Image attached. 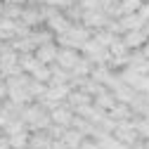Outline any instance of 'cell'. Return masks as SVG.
Masks as SVG:
<instances>
[{"label": "cell", "instance_id": "obj_1", "mask_svg": "<svg viewBox=\"0 0 149 149\" xmlns=\"http://www.w3.org/2000/svg\"><path fill=\"white\" fill-rule=\"evenodd\" d=\"M19 118L26 123V128H31V130H40V128H47L52 121H50V111L40 104V102H29V104H24L22 107V114H19Z\"/></svg>", "mask_w": 149, "mask_h": 149}, {"label": "cell", "instance_id": "obj_2", "mask_svg": "<svg viewBox=\"0 0 149 149\" xmlns=\"http://www.w3.org/2000/svg\"><path fill=\"white\" fill-rule=\"evenodd\" d=\"M90 29L88 26H83V24H78V26H69L64 33H57V36H54V43H57L59 47L62 45H66V47H76V50H81L83 47V43L90 38Z\"/></svg>", "mask_w": 149, "mask_h": 149}, {"label": "cell", "instance_id": "obj_3", "mask_svg": "<svg viewBox=\"0 0 149 149\" xmlns=\"http://www.w3.org/2000/svg\"><path fill=\"white\" fill-rule=\"evenodd\" d=\"M81 54L90 62V64H107L109 62V50L107 47H102L97 40H92V38H88L85 43H83V47H81Z\"/></svg>", "mask_w": 149, "mask_h": 149}, {"label": "cell", "instance_id": "obj_4", "mask_svg": "<svg viewBox=\"0 0 149 149\" xmlns=\"http://www.w3.org/2000/svg\"><path fill=\"white\" fill-rule=\"evenodd\" d=\"M114 135L116 140H121L123 144H135L137 140H140V135H137V130H135V125H133V121L130 118H125V121H116V125H114Z\"/></svg>", "mask_w": 149, "mask_h": 149}, {"label": "cell", "instance_id": "obj_5", "mask_svg": "<svg viewBox=\"0 0 149 149\" xmlns=\"http://www.w3.org/2000/svg\"><path fill=\"white\" fill-rule=\"evenodd\" d=\"M107 22H109V17L104 14V10H102V7H97V10H83L81 24H83V26H88L90 31H95V29H104V26H107Z\"/></svg>", "mask_w": 149, "mask_h": 149}, {"label": "cell", "instance_id": "obj_6", "mask_svg": "<svg viewBox=\"0 0 149 149\" xmlns=\"http://www.w3.org/2000/svg\"><path fill=\"white\" fill-rule=\"evenodd\" d=\"M19 22H24L29 29H33V26H40V24L45 22V17H43V10H40V5H22Z\"/></svg>", "mask_w": 149, "mask_h": 149}, {"label": "cell", "instance_id": "obj_7", "mask_svg": "<svg viewBox=\"0 0 149 149\" xmlns=\"http://www.w3.org/2000/svg\"><path fill=\"white\" fill-rule=\"evenodd\" d=\"M71 24H73V22H69V19H66V14H64L62 10H52V12L45 17V26H47L54 36H57V33H64Z\"/></svg>", "mask_w": 149, "mask_h": 149}, {"label": "cell", "instance_id": "obj_8", "mask_svg": "<svg viewBox=\"0 0 149 149\" xmlns=\"http://www.w3.org/2000/svg\"><path fill=\"white\" fill-rule=\"evenodd\" d=\"M71 118H73V109H71L66 102H59L54 109H50V121L57 123V125L69 128V125H71Z\"/></svg>", "mask_w": 149, "mask_h": 149}, {"label": "cell", "instance_id": "obj_9", "mask_svg": "<svg viewBox=\"0 0 149 149\" xmlns=\"http://www.w3.org/2000/svg\"><path fill=\"white\" fill-rule=\"evenodd\" d=\"M57 50H59L57 43L47 40V43H43V45H38L33 50V57L38 62H43V64H54V59H57Z\"/></svg>", "mask_w": 149, "mask_h": 149}, {"label": "cell", "instance_id": "obj_10", "mask_svg": "<svg viewBox=\"0 0 149 149\" xmlns=\"http://www.w3.org/2000/svg\"><path fill=\"white\" fill-rule=\"evenodd\" d=\"M81 59V50H76V47H66V45H62L59 50H57V59H54V62H57L62 69H71L73 64H76Z\"/></svg>", "mask_w": 149, "mask_h": 149}, {"label": "cell", "instance_id": "obj_11", "mask_svg": "<svg viewBox=\"0 0 149 149\" xmlns=\"http://www.w3.org/2000/svg\"><path fill=\"white\" fill-rule=\"evenodd\" d=\"M50 144H52V137H50V133L45 128L33 130V133L29 135V142H26L29 149H50Z\"/></svg>", "mask_w": 149, "mask_h": 149}, {"label": "cell", "instance_id": "obj_12", "mask_svg": "<svg viewBox=\"0 0 149 149\" xmlns=\"http://www.w3.org/2000/svg\"><path fill=\"white\" fill-rule=\"evenodd\" d=\"M121 40H123V45L128 50H135V47H142V43L147 40V36H144L142 29H128V31L121 33Z\"/></svg>", "mask_w": 149, "mask_h": 149}, {"label": "cell", "instance_id": "obj_13", "mask_svg": "<svg viewBox=\"0 0 149 149\" xmlns=\"http://www.w3.org/2000/svg\"><path fill=\"white\" fill-rule=\"evenodd\" d=\"M64 102H66V104H69L73 111H76L78 107H83V104H90V102H92V97L88 95V92H85L83 88H71V90H69V95L64 97Z\"/></svg>", "mask_w": 149, "mask_h": 149}, {"label": "cell", "instance_id": "obj_14", "mask_svg": "<svg viewBox=\"0 0 149 149\" xmlns=\"http://www.w3.org/2000/svg\"><path fill=\"white\" fill-rule=\"evenodd\" d=\"M107 116H111L114 121H125V118L135 116V114H133V109H130V104H125V102H116L114 107L107 111Z\"/></svg>", "mask_w": 149, "mask_h": 149}, {"label": "cell", "instance_id": "obj_15", "mask_svg": "<svg viewBox=\"0 0 149 149\" xmlns=\"http://www.w3.org/2000/svg\"><path fill=\"white\" fill-rule=\"evenodd\" d=\"M111 92H114L116 102H125V104H128L130 100L135 97V92H137V90H135L133 85H128V83H123V81H121V83H118V85H116L114 90H111Z\"/></svg>", "mask_w": 149, "mask_h": 149}, {"label": "cell", "instance_id": "obj_16", "mask_svg": "<svg viewBox=\"0 0 149 149\" xmlns=\"http://www.w3.org/2000/svg\"><path fill=\"white\" fill-rule=\"evenodd\" d=\"M95 104H97L100 109H104V111H109L111 107L116 104V97H114V92H111L109 88H104L102 92H97V95H95Z\"/></svg>", "mask_w": 149, "mask_h": 149}, {"label": "cell", "instance_id": "obj_17", "mask_svg": "<svg viewBox=\"0 0 149 149\" xmlns=\"http://www.w3.org/2000/svg\"><path fill=\"white\" fill-rule=\"evenodd\" d=\"M83 137H85V135L81 133V130H76V128H71V125H69V128L64 130V135H62L59 140H64V142H66L71 149H76V147L83 142Z\"/></svg>", "mask_w": 149, "mask_h": 149}, {"label": "cell", "instance_id": "obj_18", "mask_svg": "<svg viewBox=\"0 0 149 149\" xmlns=\"http://www.w3.org/2000/svg\"><path fill=\"white\" fill-rule=\"evenodd\" d=\"M5 137H7L10 147H26V142H29V130L22 128V130H14V133H7Z\"/></svg>", "mask_w": 149, "mask_h": 149}, {"label": "cell", "instance_id": "obj_19", "mask_svg": "<svg viewBox=\"0 0 149 149\" xmlns=\"http://www.w3.org/2000/svg\"><path fill=\"white\" fill-rule=\"evenodd\" d=\"M29 76H31V78H36V81H43V83H47V78H50V64L36 62V64H33V69L29 71Z\"/></svg>", "mask_w": 149, "mask_h": 149}, {"label": "cell", "instance_id": "obj_20", "mask_svg": "<svg viewBox=\"0 0 149 149\" xmlns=\"http://www.w3.org/2000/svg\"><path fill=\"white\" fill-rule=\"evenodd\" d=\"M45 90H47V83L36 81V78H31V81H29V95H31V100H33V102H38V100L45 95Z\"/></svg>", "mask_w": 149, "mask_h": 149}, {"label": "cell", "instance_id": "obj_21", "mask_svg": "<svg viewBox=\"0 0 149 149\" xmlns=\"http://www.w3.org/2000/svg\"><path fill=\"white\" fill-rule=\"evenodd\" d=\"M0 14L10 17V19H19V14H22V5H17V3H3V10H0Z\"/></svg>", "mask_w": 149, "mask_h": 149}, {"label": "cell", "instance_id": "obj_22", "mask_svg": "<svg viewBox=\"0 0 149 149\" xmlns=\"http://www.w3.org/2000/svg\"><path fill=\"white\" fill-rule=\"evenodd\" d=\"M133 125H135V130H137L140 140H149V121H147L144 116L137 118V121H133Z\"/></svg>", "mask_w": 149, "mask_h": 149}, {"label": "cell", "instance_id": "obj_23", "mask_svg": "<svg viewBox=\"0 0 149 149\" xmlns=\"http://www.w3.org/2000/svg\"><path fill=\"white\" fill-rule=\"evenodd\" d=\"M142 5V0H121V14L123 12H135Z\"/></svg>", "mask_w": 149, "mask_h": 149}, {"label": "cell", "instance_id": "obj_24", "mask_svg": "<svg viewBox=\"0 0 149 149\" xmlns=\"http://www.w3.org/2000/svg\"><path fill=\"white\" fill-rule=\"evenodd\" d=\"M76 149H102V147H100L97 140H85V137H83V142H81Z\"/></svg>", "mask_w": 149, "mask_h": 149}, {"label": "cell", "instance_id": "obj_25", "mask_svg": "<svg viewBox=\"0 0 149 149\" xmlns=\"http://www.w3.org/2000/svg\"><path fill=\"white\" fill-rule=\"evenodd\" d=\"M137 14L142 17V19H144V22L149 19V0H142V5L137 7Z\"/></svg>", "mask_w": 149, "mask_h": 149}, {"label": "cell", "instance_id": "obj_26", "mask_svg": "<svg viewBox=\"0 0 149 149\" xmlns=\"http://www.w3.org/2000/svg\"><path fill=\"white\" fill-rule=\"evenodd\" d=\"M78 5L83 10H97L100 7V0H78Z\"/></svg>", "mask_w": 149, "mask_h": 149}, {"label": "cell", "instance_id": "obj_27", "mask_svg": "<svg viewBox=\"0 0 149 149\" xmlns=\"http://www.w3.org/2000/svg\"><path fill=\"white\" fill-rule=\"evenodd\" d=\"M50 149H71L64 140H52V144H50Z\"/></svg>", "mask_w": 149, "mask_h": 149}, {"label": "cell", "instance_id": "obj_28", "mask_svg": "<svg viewBox=\"0 0 149 149\" xmlns=\"http://www.w3.org/2000/svg\"><path fill=\"white\" fill-rule=\"evenodd\" d=\"M7 95V85H5V76H0V100H5Z\"/></svg>", "mask_w": 149, "mask_h": 149}, {"label": "cell", "instance_id": "obj_29", "mask_svg": "<svg viewBox=\"0 0 149 149\" xmlns=\"http://www.w3.org/2000/svg\"><path fill=\"white\" fill-rule=\"evenodd\" d=\"M140 50H142V54H144V59H149V38L142 43V47H140Z\"/></svg>", "mask_w": 149, "mask_h": 149}, {"label": "cell", "instance_id": "obj_30", "mask_svg": "<svg viewBox=\"0 0 149 149\" xmlns=\"http://www.w3.org/2000/svg\"><path fill=\"white\" fill-rule=\"evenodd\" d=\"M7 121H10V118H7V116H5V111H3V109H0V128H3V125H5V123H7Z\"/></svg>", "mask_w": 149, "mask_h": 149}, {"label": "cell", "instance_id": "obj_31", "mask_svg": "<svg viewBox=\"0 0 149 149\" xmlns=\"http://www.w3.org/2000/svg\"><path fill=\"white\" fill-rule=\"evenodd\" d=\"M142 31H144V36H147V38H149V19L142 24Z\"/></svg>", "mask_w": 149, "mask_h": 149}, {"label": "cell", "instance_id": "obj_32", "mask_svg": "<svg viewBox=\"0 0 149 149\" xmlns=\"http://www.w3.org/2000/svg\"><path fill=\"white\" fill-rule=\"evenodd\" d=\"M3 3H17V5H24V3H29V0H3Z\"/></svg>", "mask_w": 149, "mask_h": 149}, {"label": "cell", "instance_id": "obj_33", "mask_svg": "<svg viewBox=\"0 0 149 149\" xmlns=\"http://www.w3.org/2000/svg\"><path fill=\"white\" fill-rule=\"evenodd\" d=\"M142 116H144V118H147V121H149V109H147V111H144V114H142Z\"/></svg>", "mask_w": 149, "mask_h": 149}, {"label": "cell", "instance_id": "obj_34", "mask_svg": "<svg viewBox=\"0 0 149 149\" xmlns=\"http://www.w3.org/2000/svg\"><path fill=\"white\" fill-rule=\"evenodd\" d=\"M69 3H78V0H69Z\"/></svg>", "mask_w": 149, "mask_h": 149}, {"label": "cell", "instance_id": "obj_35", "mask_svg": "<svg viewBox=\"0 0 149 149\" xmlns=\"http://www.w3.org/2000/svg\"><path fill=\"white\" fill-rule=\"evenodd\" d=\"M0 137H3V133H0Z\"/></svg>", "mask_w": 149, "mask_h": 149}]
</instances>
